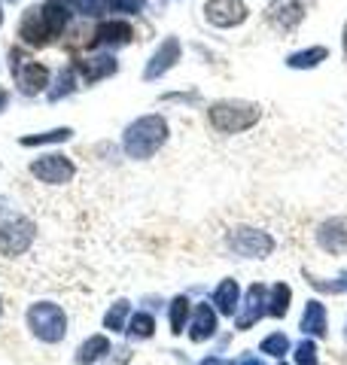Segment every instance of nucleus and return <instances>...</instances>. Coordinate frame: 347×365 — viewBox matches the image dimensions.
<instances>
[{
    "mask_svg": "<svg viewBox=\"0 0 347 365\" xmlns=\"http://www.w3.org/2000/svg\"><path fill=\"white\" fill-rule=\"evenodd\" d=\"M129 311H131V304L125 299H119L107 311V317H104V329H107V332H125V326H129L125 323V317H129Z\"/></svg>",
    "mask_w": 347,
    "mask_h": 365,
    "instance_id": "nucleus-25",
    "label": "nucleus"
},
{
    "mask_svg": "<svg viewBox=\"0 0 347 365\" xmlns=\"http://www.w3.org/2000/svg\"><path fill=\"white\" fill-rule=\"evenodd\" d=\"M326 329H329V319H326V304L323 302H308L305 304V314H302V332L311 338H326Z\"/></svg>",
    "mask_w": 347,
    "mask_h": 365,
    "instance_id": "nucleus-18",
    "label": "nucleus"
},
{
    "mask_svg": "<svg viewBox=\"0 0 347 365\" xmlns=\"http://www.w3.org/2000/svg\"><path fill=\"white\" fill-rule=\"evenodd\" d=\"M74 13H79V0H46L43 6H28L19 21V40L31 49H46L67 31Z\"/></svg>",
    "mask_w": 347,
    "mask_h": 365,
    "instance_id": "nucleus-1",
    "label": "nucleus"
},
{
    "mask_svg": "<svg viewBox=\"0 0 347 365\" xmlns=\"http://www.w3.org/2000/svg\"><path fill=\"white\" fill-rule=\"evenodd\" d=\"M113 347H110V338L104 335H91L89 341H83L76 350V365H91V362H101L104 356H110Z\"/></svg>",
    "mask_w": 347,
    "mask_h": 365,
    "instance_id": "nucleus-19",
    "label": "nucleus"
},
{
    "mask_svg": "<svg viewBox=\"0 0 347 365\" xmlns=\"http://www.w3.org/2000/svg\"><path fill=\"white\" fill-rule=\"evenodd\" d=\"M317 244L326 250V253H341V250H347V220H326L320 222L317 228Z\"/></svg>",
    "mask_w": 347,
    "mask_h": 365,
    "instance_id": "nucleus-15",
    "label": "nucleus"
},
{
    "mask_svg": "<svg viewBox=\"0 0 347 365\" xmlns=\"http://www.w3.org/2000/svg\"><path fill=\"white\" fill-rule=\"evenodd\" d=\"M317 344L314 341H302V344L296 347V365H317Z\"/></svg>",
    "mask_w": 347,
    "mask_h": 365,
    "instance_id": "nucleus-29",
    "label": "nucleus"
},
{
    "mask_svg": "<svg viewBox=\"0 0 347 365\" xmlns=\"http://www.w3.org/2000/svg\"><path fill=\"white\" fill-rule=\"evenodd\" d=\"M189 311H192V302L186 299V295H177V299L171 302V332H174V335H183V332H186Z\"/></svg>",
    "mask_w": 347,
    "mask_h": 365,
    "instance_id": "nucleus-24",
    "label": "nucleus"
},
{
    "mask_svg": "<svg viewBox=\"0 0 347 365\" xmlns=\"http://www.w3.org/2000/svg\"><path fill=\"white\" fill-rule=\"evenodd\" d=\"M262 353H268V356H274V359H281L283 353L289 350V338L283 335V332H274V335H268L262 341V347H259Z\"/></svg>",
    "mask_w": 347,
    "mask_h": 365,
    "instance_id": "nucleus-27",
    "label": "nucleus"
},
{
    "mask_svg": "<svg viewBox=\"0 0 347 365\" xmlns=\"http://www.w3.org/2000/svg\"><path fill=\"white\" fill-rule=\"evenodd\" d=\"M262 119V107L253 104V101H213L207 107V122L211 128L219 134H241L250 131L253 125H259Z\"/></svg>",
    "mask_w": 347,
    "mask_h": 365,
    "instance_id": "nucleus-3",
    "label": "nucleus"
},
{
    "mask_svg": "<svg viewBox=\"0 0 347 365\" xmlns=\"http://www.w3.org/2000/svg\"><path fill=\"white\" fill-rule=\"evenodd\" d=\"M228 247L244 259H265L274 253V237L268 232H256V228H231Z\"/></svg>",
    "mask_w": 347,
    "mask_h": 365,
    "instance_id": "nucleus-7",
    "label": "nucleus"
},
{
    "mask_svg": "<svg viewBox=\"0 0 347 365\" xmlns=\"http://www.w3.org/2000/svg\"><path fill=\"white\" fill-rule=\"evenodd\" d=\"M250 16V9L244 0H207L204 4V19L216 28H235L244 25Z\"/></svg>",
    "mask_w": 347,
    "mask_h": 365,
    "instance_id": "nucleus-10",
    "label": "nucleus"
},
{
    "mask_svg": "<svg viewBox=\"0 0 347 365\" xmlns=\"http://www.w3.org/2000/svg\"><path fill=\"white\" fill-rule=\"evenodd\" d=\"M9 58H13V79H16V88L21 95L34 98V95H40V91H46V86H49V67L28 58V55L19 49L9 52Z\"/></svg>",
    "mask_w": 347,
    "mask_h": 365,
    "instance_id": "nucleus-5",
    "label": "nucleus"
},
{
    "mask_svg": "<svg viewBox=\"0 0 347 365\" xmlns=\"http://www.w3.org/2000/svg\"><path fill=\"white\" fill-rule=\"evenodd\" d=\"M238 365H265L262 359H256V356H247V359H241Z\"/></svg>",
    "mask_w": 347,
    "mask_h": 365,
    "instance_id": "nucleus-34",
    "label": "nucleus"
},
{
    "mask_svg": "<svg viewBox=\"0 0 347 365\" xmlns=\"http://www.w3.org/2000/svg\"><path fill=\"white\" fill-rule=\"evenodd\" d=\"M0 25H4V6H0Z\"/></svg>",
    "mask_w": 347,
    "mask_h": 365,
    "instance_id": "nucleus-36",
    "label": "nucleus"
},
{
    "mask_svg": "<svg viewBox=\"0 0 347 365\" xmlns=\"http://www.w3.org/2000/svg\"><path fill=\"white\" fill-rule=\"evenodd\" d=\"M34 237H37V225L25 216H13V220L0 222V253L4 256H21L28 253Z\"/></svg>",
    "mask_w": 347,
    "mask_h": 365,
    "instance_id": "nucleus-6",
    "label": "nucleus"
},
{
    "mask_svg": "<svg viewBox=\"0 0 347 365\" xmlns=\"http://www.w3.org/2000/svg\"><path fill=\"white\" fill-rule=\"evenodd\" d=\"M180 55H183V49H180V40H177V37L161 40V46L156 49V55H153V58H149V64H146L144 79H161V76L171 71V67H177Z\"/></svg>",
    "mask_w": 347,
    "mask_h": 365,
    "instance_id": "nucleus-12",
    "label": "nucleus"
},
{
    "mask_svg": "<svg viewBox=\"0 0 347 365\" xmlns=\"http://www.w3.org/2000/svg\"><path fill=\"white\" fill-rule=\"evenodd\" d=\"M305 19V4L302 0H271L268 6H265V21L281 31V34H289L302 25Z\"/></svg>",
    "mask_w": 347,
    "mask_h": 365,
    "instance_id": "nucleus-9",
    "label": "nucleus"
},
{
    "mask_svg": "<svg viewBox=\"0 0 347 365\" xmlns=\"http://www.w3.org/2000/svg\"><path fill=\"white\" fill-rule=\"evenodd\" d=\"M344 338H347V326H344Z\"/></svg>",
    "mask_w": 347,
    "mask_h": 365,
    "instance_id": "nucleus-37",
    "label": "nucleus"
},
{
    "mask_svg": "<svg viewBox=\"0 0 347 365\" xmlns=\"http://www.w3.org/2000/svg\"><path fill=\"white\" fill-rule=\"evenodd\" d=\"M79 83V73H76V64L74 67H61V73L55 79V88H49V98L52 101H61L64 95H74Z\"/></svg>",
    "mask_w": 347,
    "mask_h": 365,
    "instance_id": "nucleus-22",
    "label": "nucleus"
},
{
    "mask_svg": "<svg viewBox=\"0 0 347 365\" xmlns=\"http://www.w3.org/2000/svg\"><path fill=\"white\" fill-rule=\"evenodd\" d=\"M129 335L131 338H137V341H146V338H153V332H156V319H153V314H146V311H137V314H131V319H129Z\"/></svg>",
    "mask_w": 347,
    "mask_h": 365,
    "instance_id": "nucleus-23",
    "label": "nucleus"
},
{
    "mask_svg": "<svg viewBox=\"0 0 347 365\" xmlns=\"http://www.w3.org/2000/svg\"><path fill=\"white\" fill-rule=\"evenodd\" d=\"M341 43H344V55H347V25H344V34H341Z\"/></svg>",
    "mask_w": 347,
    "mask_h": 365,
    "instance_id": "nucleus-35",
    "label": "nucleus"
},
{
    "mask_svg": "<svg viewBox=\"0 0 347 365\" xmlns=\"http://www.w3.org/2000/svg\"><path fill=\"white\" fill-rule=\"evenodd\" d=\"M28 329L43 344H58L67 335V314L55 302H37L28 307Z\"/></svg>",
    "mask_w": 347,
    "mask_h": 365,
    "instance_id": "nucleus-4",
    "label": "nucleus"
},
{
    "mask_svg": "<svg viewBox=\"0 0 347 365\" xmlns=\"http://www.w3.org/2000/svg\"><path fill=\"white\" fill-rule=\"evenodd\" d=\"M74 137V128H55V131H46V134H31V137H21V146H46V143H64Z\"/></svg>",
    "mask_w": 347,
    "mask_h": 365,
    "instance_id": "nucleus-26",
    "label": "nucleus"
},
{
    "mask_svg": "<svg viewBox=\"0 0 347 365\" xmlns=\"http://www.w3.org/2000/svg\"><path fill=\"white\" fill-rule=\"evenodd\" d=\"M6 104H9V91H6L4 86H0V113L6 110Z\"/></svg>",
    "mask_w": 347,
    "mask_h": 365,
    "instance_id": "nucleus-33",
    "label": "nucleus"
},
{
    "mask_svg": "<svg viewBox=\"0 0 347 365\" xmlns=\"http://www.w3.org/2000/svg\"><path fill=\"white\" fill-rule=\"evenodd\" d=\"M198 365H231L228 359H219V356H207V359H201Z\"/></svg>",
    "mask_w": 347,
    "mask_h": 365,
    "instance_id": "nucleus-32",
    "label": "nucleus"
},
{
    "mask_svg": "<svg viewBox=\"0 0 347 365\" xmlns=\"http://www.w3.org/2000/svg\"><path fill=\"white\" fill-rule=\"evenodd\" d=\"M216 335V311L211 304H198L192 311V323H189V338L195 344H201V341L213 338Z\"/></svg>",
    "mask_w": 347,
    "mask_h": 365,
    "instance_id": "nucleus-16",
    "label": "nucleus"
},
{
    "mask_svg": "<svg viewBox=\"0 0 347 365\" xmlns=\"http://www.w3.org/2000/svg\"><path fill=\"white\" fill-rule=\"evenodd\" d=\"M116 71H119V61H116L113 55H91V58L76 61V73L86 86H95V83H101V79L113 76Z\"/></svg>",
    "mask_w": 347,
    "mask_h": 365,
    "instance_id": "nucleus-14",
    "label": "nucleus"
},
{
    "mask_svg": "<svg viewBox=\"0 0 347 365\" xmlns=\"http://www.w3.org/2000/svg\"><path fill=\"white\" fill-rule=\"evenodd\" d=\"M268 314V289L262 287V283H253V287L247 289V302H244V311L238 314L235 326L241 329V332H247V329H253L259 323V319Z\"/></svg>",
    "mask_w": 347,
    "mask_h": 365,
    "instance_id": "nucleus-11",
    "label": "nucleus"
},
{
    "mask_svg": "<svg viewBox=\"0 0 347 365\" xmlns=\"http://www.w3.org/2000/svg\"><path fill=\"white\" fill-rule=\"evenodd\" d=\"M79 13L89 19H101L104 13H110V0H79Z\"/></svg>",
    "mask_w": 347,
    "mask_h": 365,
    "instance_id": "nucleus-28",
    "label": "nucleus"
},
{
    "mask_svg": "<svg viewBox=\"0 0 347 365\" xmlns=\"http://www.w3.org/2000/svg\"><path fill=\"white\" fill-rule=\"evenodd\" d=\"M110 9L113 13H125V16H134L144 9V0H110Z\"/></svg>",
    "mask_w": 347,
    "mask_h": 365,
    "instance_id": "nucleus-30",
    "label": "nucleus"
},
{
    "mask_svg": "<svg viewBox=\"0 0 347 365\" xmlns=\"http://www.w3.org/2000/svg\"><path fill=\"white\" fill-rule=\"evenodd\" d=\"M289 302H293V289L286 287V283H274V287L268 289V314L271 317H286L289 311Z\"/></svg>",
    "mask_w": 347,
    "mask_h": 365,
    "instance_id": "nucleus-21",
    "label": "nucleus"
},
{
    "mask_svg": "<svg viewBox=\"0 0 347 365\" xmlns=\"http://www.w3.org/2000/svg\"><path fill=\"white\" fill-rule=\"evenodd\" d=\"M281 365H286V362H281Z\"/></svg>",
    "mask_w": 347,
    "mask_h": 365,
    "instance_id": "nucleus-39",
    "label": "nucleus"
},
{
    "mask_svg": "<svg viewBox=\"0 0 347 365\" xmlns=\"http://www.w3.org/2000/svg\"><path fill=\"white\" fill-rule=\"evenodd\" d=\"M329 58V49H323V46H311L305 52H293L286 58V67H293V71H308V67H317L320 61Z\"/></svg>",
    "mask_w": 347,
    "mask_h": 365,
    "instance_id": "nucleus-20",
    "label": "nucleus"
},
{
    "mask_svg": "<svg viewBox=\"0 0 347 365\" xmlns=\"http://www.w3.org/2000/svg\"><path fill=\"white\" fill-rule=\"evenodd\" d=\"M0 311H4V304H0Z\"/></svg>",
    "mask_w": 347,
    "mask_h": 365,
    "instance_id": "nucleus-38",
    "label": "nucleus"
},
{
    "mask_svg": "<svg viewBox=\"0 0 347 365\" xmlns=\"http://www.w3.org/2000/svg\"><path fill=\"white\" fill-rule=\"evenodd\" d=\"M31 174L40 182H49V186H64V182H71L76 177V165L61 153H49V155L34 158Z\"/></svg>",
    "mask_w": 347,
    "mask_h": 365,
    "instance_id": "nucleus-8",
    "label": "nucleus"
},
{
    "mask_svg": "<svg viewBox=\"0 0 347 365\" xmlns=\"http://www.w3.org/2000/svg\"><path fill=\"white\" fill-rule=\"evenodd\" d=\"M129 362H131V350L129 347H116L113 350V359L107 365H129Z\"/></svg>",
    "mask_w": 347,
    "mask_h": 365,
    "instance_id": "nucleus-31",
    "label": "nucleus"
},
{
    "mask_svg": "<svg viewBox=\"0 0 347 365\" xmlns=\"http://www.w3.org/2000/svg\"><path fill=\"white\" fill-rule=\"evenodd\" d=\"M165 143H168V122L161 119L159 113L134 119L122 134V150L129 158H134V162L153 158Z\"/></svg>",
    "mask_w": 347,
    "mask_h": 365,
    "instance_id": "nucleus-2",
    "label": "nucleus"
},
{
    "mask_svg": "<svg viewBox=\"0 0 347 365\" xmlns=\"http://www.w3.org/2000/svg\"><path fill=\"white\" fill-rule=\"evenodd\" d=\"M134 40V28L125 19H113L104 21V25L95 28V46H107V49H122Z\"/></svg>",
    "mask_w": 347,
    "mask_h": 365,
    "instance_id": "nucleus-13",
    "label": "nucleus"
},
{
    "mask_svg": "<svg viewBox=\"0 0 347 365\" xmlns=\"http://www.w3.org/2000/svg\"><path fill=\"white\" fill-rule=\"evenodd\" d=\"M241 287H238V280H231V277H226L219 287L213 289V307L223 317H235L238 311H241Z\"/></svg>",
    "mask_w": 347,
    "mask_h": 365,
    "instance_id": "nucleus-17",
    "label": "nucleus"
}]
</instances>
